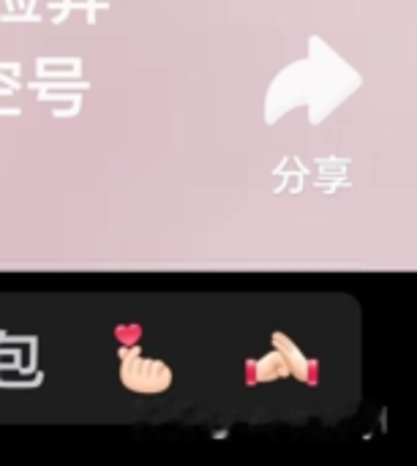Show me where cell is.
I'll use <instances>...</instances> for the list:
<instances>
[{
  "instance_id": "cell-2",
  "label": "cell",
  "mask_w": 417,
  "mask_h": 466,
  "mask_svg": "<svg viewBox=\"0 0 417 466\" xmlns=\"http://www.w3.org/2000/svg\"><path fill=\"white\" fill-rule=\"evenodd\" d=\"M273 347L284 355V360L290 366V374H295L306 385H317L320 382V363L311 360V358H306L284 333H273Z\"/></svg>"
},
{
  "instance_id": "cell-4",
  "label": "cell",
  "mask_w": 417,
  "mask_h": 466,
  "mask_svg": "<svg viewBox=\"0 0 417 466\" xmlns=\"http://www.w3.org/2000/svg\"><path fill=\"white\" fill-rule=\"evenodd\" d=\"M139 336H142V328L139 325H120L115 330V339L120 347H137L139 344Z\"/></svg>"
},
{
  "instance_id": "cell-1",
  "label": "cell",
  "mask_w": 417,
  "mask_h": 466,
  "mask_svg": "<svg viewBox=\"0 0 417 466\" xmlns=\"http://www.w3.org/2000/svg\"><path fill=\"white\" fill-rule=\"evenodd\" d=\"M120 380L134 393H164L172 385V371L161 360L142 358L139 347L120 350Z\"/></svg>"
},
{
  "instance_id": "cell-3",
  "label": "cell",
  "mask_w": 417,
  "mask_h": 466,
  "mask_svg": "<svg viewBox=\"0 0 417 466\" xmlns=\"http://www.w3.org/2000/svg\"><path fill=\"white\" fill-rule=\"evenodd\" d=\"M287 374H290V366H287V360H284V355H281L279 350L246 366V382H249V385L284 380Z\"/></svg>"
}]
</instances>
